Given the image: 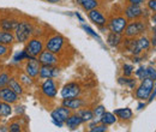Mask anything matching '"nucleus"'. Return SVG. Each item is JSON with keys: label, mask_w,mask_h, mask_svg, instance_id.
Listing matches in <instances>:
<instances>
[{"label": "nucleus", "mask_w": 156, "mask_h": 132, "mask_svg": "<svg viewBox=\"0 0 156 132\" xmlns=\"http://www.w3.org/2000/svg\"><path fill=\"white\" fill-rule=\"evenodd\" d=\"M122 34H117V33H112L109 31L108 36H107V43L111 47H118L119 45L122 43Z\"/></svg>", "instance_id": "obj_22"}, {"label": "nucleus", "mask_w": 156, "mask_h": 132, "mask_svg": "<svg viewBox=\"0 0 156 132\" xmlns=\"http://www.w3.org/2000/svg\"><path fill=\"white\" fill-rule=\"evenodd\" d=\"M124 15L127 18V20H135V19H139L143 16V10H142L140 5H132V4H130L129 6L125 7Z\"/></svg>", "instance_id": "obj_15"}, {"label": "nucleus", "mask_w": 156, "mask_h": 132, "mask_svg": "<svg viewBox=\"0 0 156 132\" xmlns=\"http://www.w3.org/2000/svg\"><path fill=\"white\" fill-rule=\"evenodd\" d=\"M12 52V46H5L0 45V60H6L9 59Z\"/></svg>", "instance_id": "obj_28"}, {"label": "nucleus", "mask_w": 156, "mask_h": 132, "mask_svg": "<svg viewBox=\"0 0 156 132\" xmlns=\"http://www.w3.org/2000/svg\"><path fill=\"white\" fill-rule=\"evenodd\" d=\"M133 66L132 65H130V64H124L122 65V73L125 77H131L132 73H133Z\"/></svg>", "instance_id": "obj_35"}, {"label": "nucleus", "mask_w": 156, "mask_h": 132, "mask_svg": "<svg viewBox=\"0 0 156 132\" xmlns=\"http://www.w3.org/2000/svg\"><path fill=\"white\" fill-rule=\"evenodd\" d=\"M76 16H77V18L79 19V20H80V22H82V23H83V22H84V19H83V17H82V16H80V15H79V13H78V12H76Z\"/></svg>", "instance_id": "obj_46"}, {"label": "nucleus", "mask_w": 156, "mask_h": 132, "mask_svg": "<svg viewBox=\"0 0 156 132\" xmlns=\"http://www.w3.org/2000/svg\"><path fill=\"white\" fill-rule=\"evenodd\" d=\"M23 126H22V124L20 123V120H13V121H11L10 124H9V131L10 132H20L23 131V129H22Z\"/></svg>", "instance_id": "obj_33"}, {"label": "nucleus", "mask_w": 156, "mask_h": 132, "mask_svg": "<svg viewBox=\"0 0 156 132\" xmlns=\"http://www.w3.org/2000/svg\"><path fill=\"white\" fill-rule=\"evenodd\" d=\"M15 93H17V94L22 96V95L24 94V85L20 83V80H18V78H16V77H12L11 76V78H10V80H9V84H7Z\"/></svg>", "instance_id": "obj_21"}, {"label": "nucleus", "mask_w": 156, "mask_h": 132, "mask_svg": "<svg viewBox=\"0 0 156 132\" xmlns=\"http://www.w3.org/2000/svg\"><path fill=\"white\" fill-rule=\"evenodd\" d=\"M127 22L129 20L125 16H115V17H112L107 22V28L112 33L122 34L125 28H126V25H127Z\"/></svg>", "instance_id": "obj_6"}, {"label": "nucleus", "mask_w": 156, "mask_h": 132, "mask_svg": "<svg viewBox=\"0 0 156 132\" xmlns=\"http://www.w3.org/2000/svg\"><path fill=\"white\" fill-rule=\"evenodd\" d=\"M41 93L48 98H54L58 94V87L53 78L44 79L41 84Z\"/></svg>", "instance_id": "obj_10"}, {"label": "nucleus", "mask_w": 156, "mask_h": 132, "mask_svg": "<svg viewBox=\"0 0 156 132\" xmlns=\"http://www.w3.org/2000/svg\"><path fill=\"white\" fill-rule=\"evenodd\" d=\"M151 22L154 23V25L156 27V12H154V15L151 16Z\"/></svg>", "instance_id": "obj_45"}, {"label": "nucleus", "mask_w": 156, "mask_h": 132, "mask_svg": "<svg viewBox=\"0 0 156 132\" xmlns=\"http://www.w3.org/2000/svg\"><path fill=\"white\" fill-rule=\"evenodd\" d=\"M82 94V87L80 84L77 82H70V83H66L61 91L60 95L62 98H72V97H78L79 95Z\"/></svg>", "instance_id": "obj_8"}, {"label": "nucleus", "mask_w": 156, "mask_h": 132, "mask_svg": "<svg viewBox=\"0 0 156 132\" xmlns=\"http://www.w3.org/2000/svg\"><path fill=\"white\" fill-rule=\"evenodd\" d=\"M18 80H20L24 87H30V85H33V83H34V78H31L30 76H28L24 71L20 75Z\"/></svg>", "instance_id": "obj_29"}, {"label": "nucleus", "mask_w": 156, "mask_h": 132, "mask_svg": "<svg viewBox=\"0 0 156 132\" xmlns=\"http://www.w3.org/2000/svg\"><path fill=\"white\" fill-rule=\"evenodd\" d=\"M18 23H20V18L17 16H13V15L2 16V17H0V29L5 30V31L13 33L16 30Z\"/></svg>", "instance_id": "obj_9"}, {"label": "nucleus", "mask_w": 156, "mask_h": 132, "mask_svg": "<svg viewBox=\"0 0 156 132\" xmlns=\"http://www.w3.org/2000/svg\"><path fill=\"white\" fill-rule=\"evenodd\" d=\"M82 124H83V120L77 113H71L67 116V119L65 120V125L70 130H76L78 126L82 125Z\"/></svg>", "instance_id": "obj_18"}, {"label": "nucleus", "mask_w": 156, "mask_h": 132, "mask_svg": "<svg viewBox=\"0 0 156 132\" xmlns=\"http://www.w3.org/2000/svg\"><path fill=\"white\" fill-rule=\"evenodd\" d=\"M20 98V95L15 93L9 85L0 88V100L1 101H5V102L11 103V105H16V103H18Z\"/></svg>", "instance_id": "obj_12"}, {"label": "nucleus", "mask_w": 156, "mask_h": 132, "mask_svg": "<svg viewBox=\"0 0 156 132\" xmlns=\"http://www.w3.org/2000/svg\"><path fill=\"white\" fill-rule=\"evenodd\" d=\"M27 59H29V55H28V53L23 49V51H20L18 53H16V55L13 57V61H15V62H22V61H24V60H27Z\"/></svg>", "instance_id": "obj_34"}, {"label": "nucleus", "mask_w": 156, "mask_h": 132, "mask_svg": "<svg viewBox=\"0 0 156 132\" xmlns=\"http://www.w3.org/2000/svg\"><path fill=\"white\" fill-rule=\"evenodd\" d=\"M72 113V111L65 106H59L55 109H53L51 112V118L52 120H57V121H61V123H65V120L67 119V116Z\"/></svg>", "instance_id": "obj_16"}, {"label": "nucleus", "mask_w": 156, "mask_h": 132, "mask_svg": "<svg viewBox=\"0 0 156 132\" xmlns=\"http://www.w3.org/2000/svg\"><path fill=\"white\" fill-rule=\"evenodd\" d=\"M77 114L82 118V120H83V123H89V121H93L94 120V112L91 111V109H89V108H79L77 111Z\"/></svg>", "instance_id": "obj_23"}, {"label": "nucleus", "mask_w": 156, "mask_h": 132, "mask_svg": "<svg viewBox=\"0 0 156 132\" xmlns=\"http://www.w3.org/2000/svg\"><path fill=\"white\" fill-rule=\"evenodd\" d=\"M147 5H148V9H149L150 11L156 12V0H148Z\"/></svg>", "instance_id": "obj_40"}, {"label": "nucleus", "mask_w": 156, "mask_h": 132, "mask_svg": "<svg viewBox=\"0 0 156 132\" xmlns=\"http://www.w3.org/2000/svg\"><path fill=\"white\" fill-rule=\"evenodd\" d=\"M147 76H148L150 79H153V80H155L156 79V70L153 67V66L147 67Z\"/></svg>", "instance_id": "obj_39"}, {"label": "nucleus", "mask_w": 156, "mask_h": 132, "mask_svg": "<svg viewBox=\"0 0 156 132\" xmlns=\"http://www.w3.org/2000/svg\"><path fill=\"white\" fill-rule=\"evenodd\" d=\"M35 31H36V29H35L33 22H30L29 19H20V23H18L16 30L13 31L16 42L25 43L29 38L35 35Z\"/></svg>", "instance_id": "obj_1"}, {"label": "nucleus", "mask_w": 156, "mask_h": 132, "mask_svg": "<svg viewBox=\"0 0 156 132\" xmlns=\"http://www.w3.org/2000/svg\"><path fill=\"white\" fill-rule=\"evenodd\" d=\"M153 89H154V80L150 79L149 77H147V78L142 79L140 85L137 88L136 97L138 98V100L144 101V100L149 98V96H150V94H151Z\"/></svg>", "instance_id": "obj_5"}, {"label": "nucleus", "mask_w": 156, "mask_h": 132, "mask_svg": "<svg viewBox=\"0 0 156 132\" xmlns=\"http://www.w3.org/2000/svg\"><path fill=\"white\" fill-rule=\"evenodd\" d=\"M93 112H94V116L100 119V118H101V115L106 112V108H105L102 105H100V106H96V107L94 108V111H93Z\"/></svg>", "instance_id": "obj_36"}, {"label": "nucleus", "mask_w": 156, "mask_h": 132, "mask_svg": "<svg viewBox=\"0 0 156 132\" xmlns=\"http://www.w3.org/2000/svg\"><path fill=\"white\" fill-rule=\"evenodd\" d=\"M16 42L15 34L10 33V31H5L0 29V45H5V46H13V43Z\"/></svg>", "instance_id": "obj_20"}, {"label": "nucleus", "mask_w": 156, "mask_h": 132, "mask_svg": "<svg viewBox=\"0 0 156 132\" xmlns=\"http://www.w3.org/2000/svg\"><path fill=\"white\" fill-rule=\"evenodd\" d=\"M150 43H151L153 46H155V47H156V36H155V35H153V37H151V40H150Z\"/></svg>", "instance_id": "obj_44"}, {"label": "nucleus", "mask_w": 156, "mask_h": 132, "mask_svg": "<svg viewBox=\"0 0 156 132\" xmlns=\"http://www.w3.org/2000/svg\"><path fill=\"white\" fill-rule=\"evenodd\" d=\"M1 69H2V67H1V66H0V73H1V71H2V70H1Z\"/></svg>", "instance_id": "obj_49"}, {"label": "nucleus", "mask_w": 156, "mask_h": 132, "mask_svg": "<svg viewBox=\"0 0 156 132\" xmlns=\"http://www.w3.org/2000/svg\"><path fill=\"white\" fill-rule=\"evenodd\" d=\"M118 82L120 83V84H125V85H129L131 89H133L135 88V85H136V80L135 79H132V78H130V77H120L119 79H118Z\"/></svg>", "instance_id": "obj_32"}, {"label": "nucleus", "mask_w": 156, "mask_h": 132, "mask_svg": "<svg viewBox=\"0 0 156 132\" xmlns=\"http://www.w3.org/2000/svg\"><path fill=\"white\" fill-rule=\"evenodd\" d=\"M40 67H41V64H40L39 59L35 57H29V59L25 60L23 71L28 76H30L31 78L36 79V78H39Z\"/></svg>", "instance_id": "obj_7"}, {"label": "nucleus", "mask_w": 156, "mask_h": 132, "mask_svg": "<svg viewBox=\"0 0 156 132\" xmlns=\"http://www.w3.org/2000/svg\"><path fill=\"white\" fill-rule=\"evenodd\" d=\"M43 1L49 2V4H59V2H61L62 0H43Z\"/></svg>", "instance_id": "obj_43"}, {"label": "nucleus", "mask_w": 156, "mask_h": 132, "mask_svg": "<svg viewBox=\"0 0 156 132\" xmlns=\"http://www.w3.org/2000/svg\"><path fill=\"white\" fill-rule=\"evenodd\" d=\"M87 105V102L83 98L78 97H72V98H62V106L70 108L71 111H78L79 108L84 107Z\"/></svg>", "instance_id": "obj_17"}, {"label": "nucleus", "mask_w": 156, "mask_h": 132, "mask_svg": "<svg viewBox=\"0 0 156 132\" xmlns=\"http://www.w3.org/2000/svg\"><path fill=\"white\" fill-rule=\"evenodd\" d=\"M98 123H100V120H98ZM98 121H94V123H91L88 127H89V131L91 132H106L108 131V126L107 125H105V124H98Z\"/></svg>", "instance_id": "obj_27"}, {"label": "nucleus", "mask_w": 156, "mask_h": 132, "mask_svg": "<svg viewBox=\"0 0 156 132\" xmlns=\"http://www.w3.org/2000/svg\"><path fill=\"white\" fill-rule=\"evenodd\" d=\"M44 49V41L41 37L37 36H33L25 42V47L24 51L28 53L29 57L37 58L41 54V52Z\"/></svg>", "instance_id": "obj_3"}, {"label": "nucleus", "mask_w": 156, "mask_h": 132, "mask_svg": "<svg viewBox=\"0 0 156 132\" xmlns=\"http://www.w3.org/2000/svg\"><path fill=\"white\" fill-rule=\"evenodd\" d=\"M115 116L121 119V120H130L132 116H133V112L130 109V108H118L114 111Z\"/></svg>", "instance_id": "obj_24"}, {"label": "nucleus", "mask_w": 156, "mask_h": 132, "mask_svg": "<svg viewBox=\"0 0 156 132\" xmlns=\"http://www.w3.org/2000/svg\"><path fill=\"white\" fill-rule=\"evenodd\" d=\"M83 29L87 31V34L91 35L94 38H96V40H98V41H100V36H98V34H96V33H95V31H94V30H93L90 27H88V25H84V24H83Z\"/></svg>", "instance_id": "obj_38"}, {"label": "nucleus", "mask_w": 156, "mask_h": 132, "mask_svg": "<svg viewBox=\"0 0 156 132\" xmlns=\"http://www.w3.org/2000/svg\"><path fill=\"white\" fill-rule=\"evenodd\" d=\"M145 29H147V25L144 22L135 19L133 22L127 23L122 34H125V37H138L145 31Z\"/></svg>", "instance_id": "obj_4"}, {"label": "nucleus", "mask_w": 156, "mask_h": 132, "mask_svg": "<svg viewBox=\"0 0 156 132\" xmlns=\"http://www.w3.org/2000/svg\"><path fill=\"white\" fill-rule=\"evenodd\" d=\"M60 73V69L57 66H49V65H41L39 72V78L41 79H48V78H55Z\"/></svg>", "instance_id": "obj_14"}, {"label": "nucleus", "mask_w": 156, "mask_h": 132, "mask_svg": "<svg viewBox=\"0 0 156 132\" xmlns=\"http://www.w3.org/2000/svg\"><path fill=\"white\" fill-rule=\"evenodd\" d=\"M10 78H11V73L9 71H6V70L5 71H1V73H0V88L6 87L9 84Z\"/></svg>", "instance_id": "obj_31"}, {"label": "nucleus", "mask_w": 156, "mask_h": 132, "mask_svg": "<svg viewBox=\"0 0 156 132\" xmlns=\"http://www.w3.org/2000/svg\"><path fill=\"white\" fill-rule=\"evenodd\" d=\"M115 121H117L115 114L111 113V112H105V113L101 115V118H100V123H102V124H105L107 126L115 124Z\"/></svg>", "instance_id": "obj_25"}, {"label": "nucleus", "mask_w": 156, "mask_h": 132, "mask_svg": "<svg viewBox=\"0 0 156 132\" xmlns=\"http://www.w3.org/2000/svg\"><path fill=\"white\" fill-rule=\"evenodd\" d=\"M137 42H138V46H139V48L142 49V52L143 51H148L149 49V47H150V40L148 37H145V36H140L139 38H137Z\"/></svg>", "instance_id": "obj_30"}, {"label": "nucleus", "mask_w": 156, "mask_h": 132, "mask_svg": "<svg viewBox=\"0 0 156 132\" xmlns=\"http://www.w3.org/2000/svg\"><path fill=\"white\" fill-rule=\"evenodd\" d=\"M66 45V40L60 34H53L48 36L46 42H44V49L55 53V54H61Z\"/></svg>", "instance_id": "obj_2"}, {"label": "nucleus", "mask_w": 156, "mask_h": 132, "mask_svg": "<svg viewBox=\"0 0 156 132\" xmlns=\"http://www.w3.org/2000/svg\"><path fill=\"white\" fill-rule=\"evenodd\" d=\"M75 2L77 4L78 6H80L85 12L98 9L100 6V1L98 0H75Z\"/></svg>", "instance_id": "obj_19"}, {"label": "nucleus", "mask_w": 156, "mask_h": 132, "mask_svg": "<svg viewBox=\"0 0 156 132\" xmlns=\"http://www.w3.org/2000/svg\"><path fill=\"white\" fill-rule=\"evenodd\" d=\"M144 106H145L144 103H139V105H138V109H142V108H143Z\"/></svg>", "instance_id": "obj_47"}, {"label": "nucleus", "mask_w": 156, "mask_h": 132, "mask_svg": "<svg viewBox=\"0 0 156 132\" xmlns=\"http://www.w3.org/2000/svg\"><path fill=\"white\" fill-rule=\"evenodd\" d=\"M87 15H88V18L90 19V22H93V24L98 25V28H105L107 25L108 19L106 18V16L100 10H98V9H94V10L88 11Z\"/></svg>", "instance_id": "obj_13"}, {"label": "nucleus", "mask_w": 156, "mask_h": 132, "mask_svg": "<svg viewBox=\"0 0 156 132\" xmlns=\"http://www.w3.org/2000/svg\"><path fill=\"white\" fill-rule=\"evenodd\" d=\"M37 59H39L41 65L58 66V64L60 62V58L58 57V54L52 53V52H49V51H47V49H43V51L41 52V54L37 57Z\"/></svg>", "instance_id": "obj_11"}, {"label": "nucleus", "mask_w": 156, "mask_h": 132, "mask_svg": "<svg viewBox=\"0 0 156 132\" xmlns=\"http://www.w3.org/2000/svg\"><path fill=\"white\" fill-rule=\"evenodd\" d=\"M53 121V124L55 125V126H58V127H62L64 126V124L65 123H61V121H57V120H52Z\"/></svg>", "instance_id": "obj_42"}, {"label": "nucleus", "mask_w": 156, "mask_h": 132, "mask_svg": "<svg viewBox=\"0 0 156 132\" xmlns=\"http://www.w3.org/2000/svg\"><path fill=\"white\" fill-rule=\"evenodd\" d=\"M136 76L140 79V80L144 79V78H147V77H148V76H147V67L140 66V67L136 71Z\"/></svg>", "instance_id": "obj_37"}, {"label": "nucleus", "mask_w": 156, "mask_h": 132, "mask_svg": "<svg viewBox=\"0 0 156 132\" xmlns=\"http://www.w3.org/2000/svg\"><path fill=\"white\" fill-rule=\"evenodd\" d=\"M153 31H154V35L156 36V27H154V28H153Z\"/></svg>", "instance_id": "obj_48"}, {"label": "nucleus", "mask_w": 156, "mask_h": 132, "mask_svg": "<svg viewBox=\"0 0 156 132\" xmlns=\"http://www.w3.org/2000/svg\"><path fill=\"white\" fill-rule=\"evenodd\" d=\"M130 4H132V5H140L144 0H127Z\"/></svg>", "instance_id": "obj_41"}, {"label": "nucleus", "mask_w": 156, "mask_h": 132, "mask_svg": "<svg viewBox=\"0 0 156 132\" xmlns=\"http://www.w3.org/2000/svg\"><path fill=\"white\" fill-rule=\"evenodd\" d=\"M12 114V105L0 100V118H7Z\"/></svg>", "instance_id": "obj_26"}]
</instances>
